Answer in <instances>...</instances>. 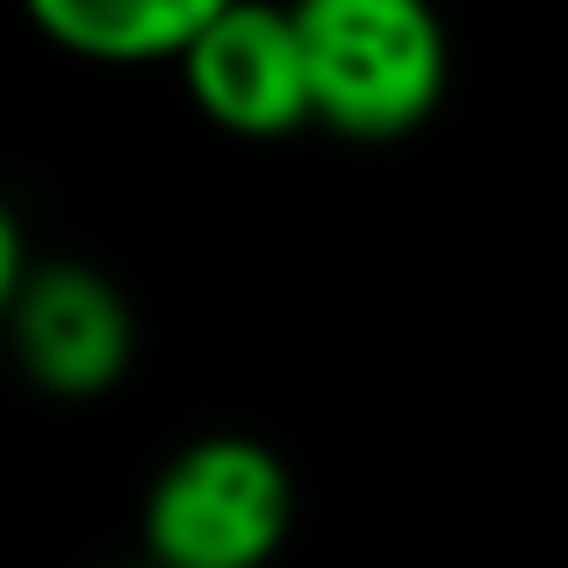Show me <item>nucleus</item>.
Wrapping results in <instances>:
<instances>
[{
	"mask_svg": "<svg viewBox=\"0 0 568 568\" xmlns=\"http://www.w3.org/2000/svg\"><path fill=\"white\" fill-rule=\"evenodd\" d=\"M317 123L361 144L410 138L446 94V29L432 0H288Z\"/></svg>",
	"mask_w": 568,
	"mask_h": 568,
	"instance_id": "nucleus-1",
	"label": "nucleus"
},
{
	"mask_svg": "<svg viewBox=\"0 0 568 568\" xmlns=\"http://www.w3.org/2000/svg\"><path fill=\"white\" fill-rule=\"evenodd\" d=\"M295 526V483L260 439H194L166 460L144 504V561L159 568H266Z\"/></svg>",
	"mask_w": 568,
	"mask_h": 568,
	"instance_id": "nucleus-2",
	"label": "nucleus"
},
{
	"mask_svg": "<svg viewBox=\"0 0 568 568\" xmlns=\"http://www.w3.org/2000/svg\"><path fill=\"white\" fill-rule=\"evenodd\" d=\"M194 109L231 138H288L317 123L310 101V65H303V29L295 8L274 0H231L181 58Z\"/></svg>",
	"mask_w": 568,
	"mask_h": 568,
	"instance_id": "nucleus-3",
	"label": "nucleus"
},
{
	"mask_svg": "<svg viewBox=\"0 0 568 568\" xmlns=\"http://www.w3.org/2000/svg\"><path fill=\"white\" fill-rule=\"evenodd\" d=\"M8 324H14V353H22L29 382L51 396H101L123 382L130 367V303L115 295V281H101L94 266H29L22 288L8 295Z\"/></svg>",
	"mask_w": 568,
	"mask_h": 568,
	"instance_id": "nucleus-4",
	"label": "nucleus"
},
{
	"mask_svg": "<svg viewBox=\"0 0 568 568\" xmlns=\"http://www.w3.org/2000/svg\"><path fill=\"white\" fill-rule=\"evenodd\" d=\"M29 22L72 58L101 65H152L187 58V43L216 22L231 0H22Z\"/></svg>",
	"mask_w": 568,
	"mask_h": 568,
	"instance_id": "nucleus-5",
	"label": "nucleus"
},
{
	"mask_svg": "<svg viewBox=\"0 0 568 568\" xmlns=\"http://www.w3.org/2000/svg\"><path fill=\"white\" fill-rule=\"evenodd\" d=\"M138 568H159V561H138Z\"/></svg>",
	"mask_w": 568,
	"mask_h": 568,
	"instance_id": "nucleus-6",
	"label": "nucleus"
}]
</instances>
